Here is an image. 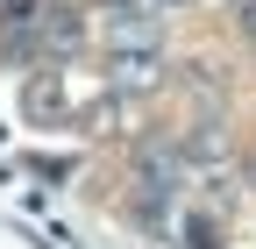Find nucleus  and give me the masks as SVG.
I'll use <instances>...</instances> for the list:
<instances>
[{"label":"nucleus","instance_id":"f257e3e1","mask_svg":"<svg viewBox=\"0 0 256 249\" xmlns=\"http://www.w3.org/2000/svg\"><path fill=\"white\" fill-rule=\"evenodd\" d=\"M114 86H121V92L156 86V57H150V50H121V57H114Z\"/></svg>","mask_w":256,"mask_h":249},{"label":"nucleus","instance_id":"f03ea898","mask_svg":"<svg viewBox=\"0 0 256 249\" xmlns=\"http://www.w3.org/2000/svg\"><path fill=\"white\" fill-rule=\"evenodd\" d=\"M242 22H249V28H256V0H242Z\"/></svg>","mask_w":256,"mask_h":249},{"label":"nucleus","instance_id":"7ed1b4c3","mask_svg":"<svg viewBox=\"0 0 256 249\" xmlns=\"http://www.w3.org/2000/svg\"><path fill=\"white\" fill-rule=\"evenodd\" d=\"M249 178H256V171H249Z\"/></svg>","mask_w":256,"mask_h":249}]
</instances>
